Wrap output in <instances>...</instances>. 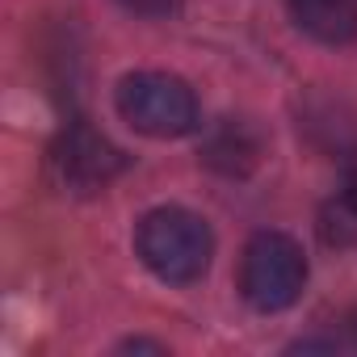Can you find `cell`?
I'll use <instances>...</instances> for the list:
<instances>
[{
	"mask_svg": "<svg viewBox=\"0 0 357 357\" xmlns=\"http://www.w3.org/2000/svg\"><path fill=\"white\" fill-rule=\"evenodd\" d=\"M135 248L160 282L185 286V282H198L206 273L215 240H211V227L194 211L160 206V211L143 215V223L135 231Z\"/></svg>",
	"mask_w": 357,
	"mask_h": 357,
	"instance_id": "obj_1",
	"label": "cell"
},
{
	"mask_svg": "<svg viewBox=\"0 0 357 357\" xmlns=\"http://www.w3.org/2000/svg\"><path fill=\"white\" fill-rule=\"evenodd\" d=\"M118 114L151 135V139H181L198 130V97L181 76L168 72H135L118 84Z\"/></svg>",
	"mask_w": 357,
	"mask_h": 357,
	"instance_id": "obj_2",
	"label": "cell"
},
{
	"mask_svg": "<svg viewBox=\"0 0 357 357\" xmlns=\"http://www.w3.org/2000/svg\"><path fill=\"white\" fill-rule=\"evenodd\" d=\"M307 286V257L282 231H261L248 240L240 261V290L257 311H286Z\"/></svg>",
	"mask_w": 357,
	"mask_h": 357,
	"instance_id": "obj_3",
	"label": "cell"
},
{
	"mask_svg": "<svg viewBox=\"0 0 357 357\" xmlns=\"http://www.w3.org/2000/svg\"><path fill=\"white\" fill-rule=\"evenodd\" d=\"M51 164H55L59 181H63L68 190L89 194V190H101V185L114 181V176L126 168V155H122L105 135H97L89 122H72V126L55 139Z\"/></svg>",
	"mask_w": 357,
	"mask_h": 357,
	"instance_id": "obj_4",
	"label": "cell"
},
{
	"mask_svg": "<svg viewBox=\"0 0 357 357\" xmlns=\"http://www.w3.org/2000/svg\"><path fill=\"white\" fill-rule=\"evenodd\" d=\"M286 5L294 22L328 47H344L357 38V0H286Z\"/></svg>",
	"mask_w": 357,
	"mask_h": 357,
	"instance_id": "obj_5",
	"label": "cell"
},
{
	"mask_svg": "<svg viewBox=\"0 0 357 357\" xmlns=\"http://www.w3.org/2000/svg\"><path fill=\"white\" fill-rule=\"evenodd\" d=\"M257 160H261V139L244 122H231L227 118L211 135V143H206V164L219 168V172H227V176H244Z\"/></svg>",
	"mask_w": 357,
	"mask_h": 357,
	"instance_id": "obj_6",
	"label": "cell"
},
{
	"mask_svg": "<svg viewBox=\"0 0 357 357\" xmlns=\"http://www.w3.org/2000/svg\"><path fill=\"white\" fill-rule=\"evenodd\" d=\"M122 5L139 17H172L176 9H181V0H122Z\"/></svg>",
	"mask_w": 357,
	"mask_h": 357,
	"instance_id": "obj_7",
	"label": "cell"
},
{
	"mask_svg": "<svg viewBox=\"0 0 357 357\" xmlns=\"http://www.w3.org/2000/svg\"><path fill=\"white\" fill-rule=\"evenodd\" d=\"M344 202L357 211V151H353L349 164H344Z\"/></svg>",
	"mask_w": 357,
	"mask_h": 357,
	"instance_id": "obj_8",
	"label": "cell"
}]
</instances>
